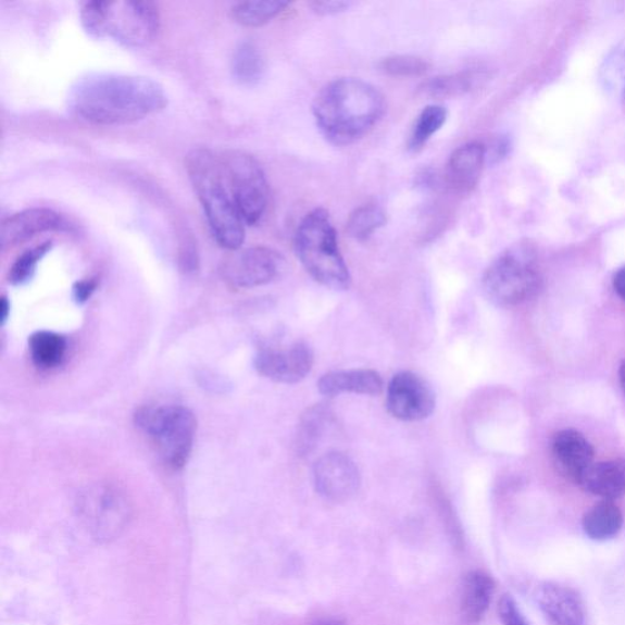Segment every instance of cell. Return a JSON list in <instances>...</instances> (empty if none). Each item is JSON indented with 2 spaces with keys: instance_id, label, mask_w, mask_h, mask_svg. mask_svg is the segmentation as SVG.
<instances>
[{
  "instance_id": "17",
  "label": "cell",
  "mask_w": 625,
  "mask_h": 625,
  "mask_svg": "<svg viewBox=\"0 0 625 625\" xmlns=\"http://www.w3.org/2000/svg\"><path fill=\"white\" fill-rule=\"evenodd\" d=\"M382 376L371 370L332 372L317 383V389L326 397L341 393L378 396L383 392Z\"/></svg>"
},
{
  "instance_id": "20",
  "label": "cell",
  "mask_w": 625,
  "mask_h": 625,
  "mask_svg": "<svg viewBox=\"0 0 625 625\" xmlns=\"http://www.w3.org/2000/svg\"><path fill=\"white\" fill-rule=\"evenodd\" d=\"M495 583L488 573L473 571L467 574L463 583L461 610L465 621L470 624L479 623L486 611L489 610Z\"/></svg>"
},
{
  "instance_id": "37",
  "label": "cell",
  "mask_w": 625,
  "mask_h": 625,
  "mask_svg": "<svg viewBox=\"0 0 625 625\" xmlns=\"http://www.w3.org/2000/svg\"><path fill=\"white\" fill-rule=\"evenodd\" d=\"M312 625H346V623L341 620L336 618H324L314 622Z\"/></svg>"
},
{
  "instance_id": "2",
  "label": "cell",
  "mask_w": 625,
  "mask_h": 625,
  "mask_svg": "<svg viewBox=\"0 0 625 625\" xmlns=\"http://www.w3.org/2000/svg\"><path fill=\"white\" fill-rule=\"evenodd\" d=\"M385 111V97L379 89L353 77L326 85L313 103L317 127L335 146L361 140L382 121Z\"/></svg>"
},
{
  "instance_id": "35",
  "label": "cell",
  "mask_w": 625,
  "mask_h": 625,
  "mask_svg": "<svg viewBox=\"0 0 625 625\" xmlns=\"http://www.w3.org/2000/svg\"><path fill=\"white\" fill-rule=\"evenodd\" d=\"M620 87L622 97L625 99V51L620 59Z\"/></svg>"
},
{
  "instance_id": "27",
  "label": "cell",
  "mask_w": 625,
  "mask_h": 625,
  "mask_svg": "<svg viewBox=\"0 0 625 625\" xmlns=\"http://www.w3.org/2000/svg\"><path fill=\"white\" fill-rule=\"evenodd\" d=\"M448 121V111L442 105H429L416 118L410 137L409 148L412 152H420L430 141V138L441 130Z\"/></svg>"
},
{
  "instance_id": "24",
  "label": "cell",
  "mask_w": 625,
  "mask_h": 625,
  "mask_svg": "<svg viewBox=\"0 0 625 625\" xmlns=\"http://www.w3.org/2000/svg\"><path fill=\"white\" fill-rule=\"evenodd\" d=\"M290 3L283 0H258V2L237 3L232 9L235 22L243 26L257 27L272 22L285 12Z\"/></svg>"
},
{
  "instance_id": "15",
  "label": "cell",
  "mask_w": 625,
  "mask_h": 625,
  "mask_svg": "<svg viewBox=\"0 0 625 625\" xmlns=\"http://www.w3.org/2000/svg\"><path fill=\"white\" fill-rule=\"evenodd\" d=\"M552 458L555 467L565 478L578 483L593 463V449L579 432L562 430L554 435Z\"/></svg>"
},
{
  "instance_id": "21",
  "label": "cell",
  "mask_w": 625,
  "mask_h": 625,
  "mask_svg": "<svg viewBox=\"0 0 625 625\" xmlns=\"http://www.w3.org/2000/svg\"><path fill=\"white\" fill-rule=\"evenodd\" d=\"M623 514L618 505L612 501L603 500L593 505L584 515L583 528L592 540H610L621 532Z\"/></svg>"
},
{
  "instance_id": "7",
  "label": "cell",
  "mask_w": 625,
  "mask_h": 625,
  "mask_svg": "<svg viewBox=\"0 0 625 625\" xmlns=\"http://www.w3.org/2000/svg\"><path fill=\"white\" fill-rule=\"evenodd\" d=\"M135 423L150 436L168 467H185L197 430V421L190 410L183 405L143 407L136 412Z\"/></svg>"
},
{
  "instance_id": "19",
  "label": "cell",
  "mask_w": 625,
  "mask_h": 625,
  "mask_svg": "<svg viewBox=\"0 0 625 625\" xmlns=\"http://www.w3.org/2000/svg\"><path fill=\"white\" fill-rule=\"evenodd\" d=\"M577 484L603 500H616L625 492V461L592 463Z\"/></svg>"
},
{
  "instance_id": "32",
  "label": "cell",
  "mask_w": 625,
  "mask_h": 625,
  "mask_svg": "<svg viewBox=\"0 0 625 625\" xmlns=\"http://www.w3.org/2000/svg\"><path fill=\"white\" fill-rule=\"evenodd\" d=\"M313 12L317 15L327 16L345 12L349 9L350 2H341V0H324V2H313L310 4Z\"/></svg>"
},
{
  "instance_id": "6",
  "label": "cell",
  "mask_w": 625,
  "mask_h": 625,
  "mask_svg": "<svg viewBox=\"0 0 625 625\" xmlns=\"http://www.w3.org/2000/svg\"><path fill=\"white\" fill-rule=\"evenodd\" d=\"M541 273L529 246L517 245L500 254L484 274L485 295L495 304L514 307L537 295Z\"/></svg>"
},
{
  "instance_id": "8",
  "label": "cell",
  "mask_w": 625,
  "mask_h": 625,
  "mask_svg": "<svg viewBox=\"0 0 625 625\" xmlns=\"http://www.w3.org/2000/svg\"><path fill=\"white\" fill-rule=\"evenodd\" d=\"M221 162L242 221L247 225L260 223L270 201V186L261 164L251 154L236 150L224 152Z\"/></svg>"
},
{
  "instance_id": "25",
  "label": "cell",
  "mask_w": 625,
  "mask_h": 625,
  "mask_svg": "<svg viewBox=\"0 0 625 625\" xmlns=\"http://www.w3.org/2000/svg\"><path fill=\"white\" fill-rule=\"evenodd\" d=\"M332 413L325 407L316 405L307 411L300 424L297 435V448L301 453H310L320 442L327 426L332 421Z\"/></svg>"
},
{
  "instance_id": "38",
  "label": "cell",
  "mask_w": 625,
  "mask_h": 625,
  "mask_svg": "<svg viewBox=\"0 0 625 625\" xmlns=\"http://www.w3.org/2000/svg\"><path fill=\"white\" fill-rule=\"evenodd\" d=\"M620 380H621L622 389L625 393V362L622 364L621 370H620Z\"/></svg>"
},
{
  "instance_id": "14",
  "label": "cell",
  "mask_w": 625,
  "mask_h": 625,
  "mask_svg": "<svg viewBox=\"0 0 625 625\" xmlns=\"http://www.w3.org/2000/svg\"><path fill=\"white\" fill-rule=\"evenodd\" d=\"M539 608L551 625H587L582 598L565 585L547 583L538 590Z\"/></svg>"
},
{
  "instance_id": "4",
  "label": "cell",
  "mask_w": 625,
  "mask_h": 625,
  "mask_svg": "<svg viewBox=\"0 0 625 625\" xmlns=\"http://www.w3.org/2000/svg\"><path fill=\"white\" fill-rule=\"evenodd\" d=\"M295 250L307 273L333 290L349 289L351 275L329 213L315 208L297 227Z\"/></svg>"
},
{
  "instance_id": "26",
  "label": "cell",
  "mask_w": 625,
  "mask_h": 625,
  "mask_svg": "<svg viewBox=\"0 0 625 625\" xmlns=\"http://www.w3.org/2000/svg\"><path fill=\"white\" fill-rule=\"evenodd\" d=\"M475 78L473 74L461 73L433 77L421 87V93L434 99H449L472 91Z\"/></svg>"
},
{
  "instance_id": "11",
  "label": "cell",
  "mask_w": 625,
  "mask_h": 625,
  "mask_svg": "<svg viewBox=\"0 0 625 625\" xmlns=\"http://www.w3.org/2000/svg\"><path fill=\"white\" fill-rule=\"evenodd\" d=\"M435 393L422 376L412 372L396 374L388 386L386 407L395 418L420 422L435 410Z\"/></svg>"
},
{
  "instance_id": "29",
  "label": "cell",
  "mask_w": 625,
  "mask_h": 625,
  "mask_svg": "<svg viewBox=\"0 0 625 625\" xmlns=\"http://www.w3.org/2000/svg\"><path fill=\"white\" fill-rule=\"evenodd\" d=\"M51 248L52 242L48 241L20 255L9 272V282L13 285H23L32 280L38 263L51 251Z\"/></svg>"
},
{
  "instance_id": "34",
  "label": "cell",
  "mask_w": 625,
  "mask_h": 625,
  "mask_svg": "<svg viewBox=\"0 0 625 625\" xmlns=\"http://www.w3.org/2000/svg\"><path fill=\"white\" fill-rule=\"evenodd\" d=\"M613 286L621 299L625 301V266L614 276Z\"/></svg>"
},
{
  "instance_id": "36",
  "label": "cell",
  "mask_w": 625,
  "mask_h": 625,
  "mask_svg": "<svg viewBox=\"0 0 625 625\" xmlns=\"http://www.w3.org/2000/svg\"><path fill=\"white\" fill-rule=\"evenodd\" d=\"M0 311H2V313H0V315H2V324H5L10 314V303L5 296L2 299V303H0Z\"/></svg>"
},
{
  "instance_id": "9",
  "label": "cell",
  "mask_w": 625,
  "mask_h": 625,
  "mask_svg": "<svg viewBox=\"0 0 625 625\" xmlns=\"http://www.w3.org/2000/svg\"><path fill=\"white\" fill-rule=\"evenodd\" d=\"M77 512L86 530L103 542L116 539L130 520V505L125 496L109 485H97L84 492L78 499Z\"/></svg>"
},
{
  "instance_id": "3",
  "label": "cell",
  "mask_w": 625,
  "mask_h": 625,
  "mask_svg": "<svg viewBox=\"0 0 625 625\" xmlns=\"http://www.w3.org/2000/svg\"><path fill=\"white\" fill-rule=\"evenodd\" d=\"M186 171L220 246L238 251L245 241V222L226 185L221 157L196 148L186 157Z\"/></svg>"
},
{
  "instance_id": "13",
  "label": "cell",
  "mask_w": 625,
  "mask_h": 625,
  "mask_svg": "<svg viewBox=\"0 0 625 625\" xmlns=\"http://www.w3.org/2000/svg\"><path fill=\"white\" fill-rule=\"evenodd\" d=\"M313 363L311 347L304 342H296L287 349L262 350L254 361L258 373L280 384L302 382L311 373Z\"/></svg>"
},
{
  "instance_id": "5",
  "label": "cell",
  "mask_w": 625,
  "mask_h": 625,
  "mask_svg": "<svg viewBox=\"0 0 625 625\" xmlns=\"http://www.w3.org/2000/svg\"><path fill=\"white\" fill-rule=\"evenodd\" d=\"M86 32L97 38L113 37L127 47H145L155 38L161 17L151 2H86L82 8Z\"/></svg>"
},
{
  "instance_id": "1",
  "label": "cell",
  "mask_w": 625,
  "mask_h": 625,
  "mask_svg": "<svg viewBox=\"0 0 625 625\" xmlns=\"http://www.w3.org/2000/svg\"><path fill=\"white\" fill-rule=\"evenodd\" d=\"M73 112L95 125H126L163 111L162 85L134 75L99 74L78 82L71 95Z\"/></svg>"
},
{
  "instance_id": "31",
  "label": "cell",
  "mask_w": 625,
  "mask_h": 625,
  "mask_svg": "<svg viewBox=\"0 0 625 625\" xmlns=\"http://www.w3.org/2000/svg\"><path fill=\"white\" fill-rule=\"evenodd\" d=\"M499 614L503 625H530L524 618L518 604L509 595L500 600Z\"/></svg>"
},
{
  "instance_id": "28",
  "label": "cell",
  "mask_w": 625,
  "mask_h": 625,
  "mask_svg": "<svg viewBox=\"0 0 625 625\" xmlns=\"http://www.w3.org/2000/svg\"><path fill=\"white\" fill-rule=\"evenodd\" d=\"M386 224V214L378 205H362L351 213L346 232L357 241H365Z\"/></svg>"
},
{
  "instance_id": "18",
  "label": "cell",
  "mask_w": 625,
  "mask_h": 625,
  "mask_svg": "<svg viewBox=\"0 0 625 625\" xmlns=\"http://www.w3.org/2000/svg\"><path fill=\"white\" fill-rule=\"evenodd\" d=\"M486 147L480 142L463 145L449 162L450 185L459 191H471L478 184L486 161Z\"/></svg>"
},
{
  "instance_id": "30",
  "label": "cell",
  "mask_w": 625,
  "mask_h": 625,
  "mask_svg": "<svg viewBox=\"0 0 625 625\" xmlns=\"http://www.w3.org/2000/svg\"><path fill=\"white\" fill-rule=\"evenodd\" d=\"M430 64L415 55H392L383 59L380 71L393 77H414L428 73Z\"/></svg>"
},
{
  "instance_id": "33",
  "label": "cell",
  "mask_w": 625,
  "mask_h": 625,
  "mask_svg": "<svg viewBox=\"0 0 625 625\" xmlns=\"http://www.w3.org/2000/svg\"><path fill=\"white\" fill-rule=\"evenodd\" d=\"M97 289V282L89 279L76 283L74 286V297L78 303H84L89 300Z\"/></svg>"
},
{
  "instance_id": "12",
  "label": "cell",
  "mask_w": 625,
  "mask_h": 625,
  "mask_svg": "<svg viewBox=\"0 0 625 625\" xmlns=\"http://www.w3.org/2000/svg\"><path fill=\"white\" fill-rule=\"evenodd\" d=\"M313 476L316 491L330 502L349 501L360 490L359 467L341 452L326 453L317 460Z\"/></svg>"
},
{
  "instance_id": "16",
  "label": "cell",
  "mask_w": 625,
  "mask_h": 625,
  "mask_svg": "<svg viewBox=\"0 0 625 625\" xmlns=\"http://www.w3.org/2000/svg\"><path fill=\"white\" fill-rule=\"evenodd\" d=\"M64 227L65 223L61 214L47 208H33V210L8 217L0 232V241L4 248L13 247L36 235L62 230Z\"/></svg>"
},
{
  "instance_id": "22",
  "label": "cell",
  "mask_w": 625,
  "mask_h": 625,
  "mask_svg": "<svg viewBox=\"0 0 625 625\" xmlns=\"http://www.w3.org/2000/svg\"><path fill=\"white\" fill-rule=\"evenodd\" d=\"M265 71L264 57L252 42H242L235 49L232 73L237 83L252 86L261 82Z\"/></svg>"
},
{
  "instance_id": "10",
  "label": "cell",
  "mask_w": 625,
  "mask_h": 625,
  "mask_svg": "<svg viewBox=\"0 0 625 625\" xmlns=\"http://www.w3.org/2000/svg\"><path fill=\"white\" fill-rule=\"evenodd\" d=\"M284 257L270 247L247 248L227 258L222 267L223 279L236 289H253L279 277Z\"/></svg>"
},
{
  "instance_id": "23",
  "label": "cell",
  "mask_w": 625,
  "mask_h": 625,
  "mask_svg": "<svg viewBox=\"0 0 625 625\" xmlns=\"http://www.w3.org/2000/svg\"><path fill=\"white\" fill-rule=\"evenodd\" d=\"M29 353L34 363L43 370L55 368L64 360L66 340L62 335L51 332H38L29 337Z\"/></svg>"
}]
</instances>
